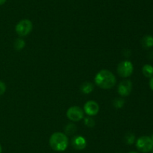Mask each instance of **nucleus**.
<instances>
[{
	"label": "nucleus",
	"instance_id": "obj_1",
	"mask_svg": "<svg viewBox=\"0 0 153 153\" xmlns=\"http://www.w3.org/2000/svg\"><path fill=\"white\" fill-rule=\"evenodd\" d=\"M95 83L103 89H109L115 86L117 82L116 76L108 70H101L95 76Z\"/></svg>",
	"mask_w": 153,
	"mask_h": 153
},
{
	"label": "nucleus",
	"instance_id": "obj_2",
	"mask_svg": "<svg viewBox=\"0 0 153 153\" xmlns=\"http://www.w3.org/2000/svg\"><path fill=\"white\" fill-rule=\"evenodd\" d=\"M69 140L67 135L61 132H55L49 139V145L51 148L57 152H63L67 149Z\"/></svg>",
	"mask_w": 153,
	"mask_h": 153
},
{
	"label": "nucleus",
	"instance_id": "obj_3",
	"mask_svg": "<svg viewBox=\"0 0 153 153\" xmlns=\"http://www.w3.org/2000/svg\"><path fill=\"white\" fill-rule=\"evenodd\" d=\"M136 146L137 149L141 152L147 153L152 151L153 148V142L151 137L148 136H142L137 139L136 142Z\"/></svg>",
	"mask_w": 153,
	"mask_h": 153
},
{
	"label": "nucleus",
	"instance_id": "obj_4",
	"mask_svg": "<svg viewBox=\"0 0 153 153\" xmlns=\"http://www.w3.org/2000/svg\"><path fill=\"white\" fill-rule=\"evenodd\" d=\"M33 28L32 22L29 20H22L16 26V32L19 36H26L31 32Z\"/></svg>",
	"mask_w": 153,
	"mask_h": 153
},
{
	"label": "nucleus",
	"instance_id": "obj_5",
	"mask_svg": "<svg viewBox=\"0 0 153 153\" xmlns=\"http://www.w3.org/2000/svg\"><path fill=\"white\" fill-rule=\"evenodd\" d=\"M134 67L130 61H123L117 66V73L121 77H128L133 73Z\"/></svg>",
	"mask_w": 153,
	"mask_h": 153
},
{
	"label": "nucleus",
	"instance_id": "obj_6",
	"mask_svg": "<svg viewBox=\"0 0 153 153\" xmlns=\"http://www.w3.org/2000/svg\"><path fill=\"white\" fill-rule=\"evenodd\" d=\"M67 116L69 119L73 122H79L84 117V112L82 108L77 106H71L67 112Z\"/></svg>",
	"mask_w": 153,
	"mask_h": 153
},
{
	"label": "nucleus",
	"instance_id": "obj_7",
	"mask_svg": "<svg viewBox=\"0 0 153 153\" xmlns=\"http://www.w3.org/2000/svg\"><path fill=\"white\" fill-rule=\"evenodd\" d=\"M131 89H132V83L130 80H123L119 84L118 86V93L120 94L121 96H126L129 95L130 93L131 92Z\"/></svg>",
	"mask_w": 153,
	"mask_h": 153
},
{
	"label": "nucleus",
	"instance_id": "obj_8",
	"mask_svg": "<svg viewBox=\"0 0 153 153\" xmlns=\"http://www.w3.org/2000/svg\"><path fill=\"white\" fill-rule=\"evenodd\" d=\"M84 110L88 116H95L98 113L99 110H100V106L94 100H89L85 104Z\"/></svg>",
	"mask_w": 153,
	"mask_h": 153
},
{
	"label": "nucleus",
	"instance_id": "obj_9",
	"mask_svg": "<svg viewBox=\"0 0 153 153\" xmlns=\"http://www.w3.org/2000/svg\"><path fill=\"white\" fill-rule=\"evenodd\" d=\"M72 145L76 149L82 150L86 147L87 141L83 136H76L72 140Z\"/></svg>",
	"mask_w": 153,
	"mask_h": 153
},
{
	"label": "nucleus",
	"instance_id": "obj_10",
	"mask_svg": "<svg viewBox=\"0 0 153 153\" xmlns=\"http://www.w3.org/2000/svg\"><path fill=\"white\" fill-rule=\"evenodd\" d=\"M141 44L145 49H149L153 46V37L152 35H145L141 40Z\"/></svg>",
	"mask_w": 153,
	"mask_h": 153
},
{
	"label": "nucleus",
	"instance_id": "obj_11",
	"mask_svg": "<svg viewBox=\"0 0 153 153\" xmlns=\"http://www.w3.org/2000/svg\"><path fill=\"white\" fill-rule=\"evenodd\" d=\"M81 90L85 94L91 93L94 90V85L90 82H85L81 86Z\"/></svg>",
	"mask_w": 153,
	"mask_h": 153
},
{
	"label": "nucleus",
	"instance_id": "obj_12",
	"mask_svg": "<svg viewBox=\"0 0 153 153\" xmlns=\"http://www.w3.org/2000/svg\"><path fill=\"white\" fill-rule=\"evenodd\" d=\"M142 72L145 76L151 78L153 76V67L150 64H145L142 68Z\"/></svg>",
	"mask_w": 153,
	"mask_h": 153
},
{
	"label": "nucleus",
	"instance_id": "obj_13",
	"mask_svg": "<svg viewBox=\"0 0 153 153\" xmlns=\"http://www.w3.org/2000/svg\"><path fill=\"white\" fill-rule=\"evenodd\" d=\"M25 45V43L22 39H16L15 40L13 46H14L15 50H21L22 49H23Z\"/></svg>",
	"mask_w": 153,
	"mask_h": 153
},
{
	"label": "nucleus",
	"instance_id": "obj_14",
	"mask_svg": "<svg viewBox=\"0 0 153 153\" xmlns=\"http://www.w3.org/2000/svg\"><path fill=\"white\" fill-rule=\"evenodd\" d=\"M76 130V126L74 124H73V123H70V124H68L67 126H66L65 131L67 134L69 135L73 134L75 133Z\"/></svg>",
	"mask_w": 153,
	"mask_h": 153
},
{
	"label": "nucleus",
	"instance_id": "obj_15",
	"mask_svg": "<svg viewBox=\"0 0 153 153\" xmlns=\"http://www.w3.org/2000/svg\"><path fill=\"white\" fill-rule=\"evenodd\" d=\"M134 140H135V136L132 133H128L126 134L125 140L128 144H132L134 142Z\"/></svg>",
	"mask_w": 153,
	"mask_h": 153
},
{
	"label": "nucleus",
	"instance_id": "obj_16",
	"mask_svg": "<svg viewBox=\"0 0 153 153\" xmlns=\"http://www.w3.org/2000/svg\"><path fill=\"white\" fill-rule=\"evenodd\" d=\"M124 104V100L120 98L115 99L114 101V106L116 108H121Z\"/></svg>",
	"mask_w": 153,
	"mask_h": 153
},
{
	"label": "nucleus",
	"instance_id": "obj_17",
	"mask_svg": "<svg viewBox=\"0 0 153 153\" xmlns=\"http://www.w3.org/2000/svg\"><path fill=\"white\" fill-rule=\"evenodd\" d=\"M85 124H86L87 126H88V127L92 128L95 125V121H94L92 118L88 117V118H86L85 119Z\"/></svg>",
	"mask_w": 153,
	"mask_h": 153
},
{
	"label": "nucleus",
	"instance_id": "obj_18",
	"mask_svg": "<svg viewBox=\"0 0 153 153\" xmlns=\"http://www.w3.org/2000/svg\"><path fill=\"white\" fill-rule=\"evenodd\" d=\"M6 90V86L2 81H0V95L4 94Z\"/></svg>",
	"mask_w": 153,
	"mask_h": 153
},
{
	"label": "nucleus",
	"instance_id": "obj_19",
	"mask_svg": "<svg viewBox=\"0 0 153 153\" xmlns=\"http://www.w3.org/2000/svg\"><path fill=\"white\" fill-rule=\"evenodd\" d=\"M149 86H150V88L153 91V76H152L149 80Z\"/></svg>",
	"mask_w": 153,
	"mask_h": 153
},
{
	"label": "nucleus",
	"instance_id": "obj_20",
	"mask_svg": "<svg viewBox=\"0 0 153 153\" xmlns=\"http://www.w3.org/2000/svg\"><path fill=\"white\" fill-rule=\"evenodd\" d=\"M6 1H7V0H0V5L4 4V3L6 2Z\"/></svg>",
	"mask_w": 153,
	"mask_h": 153
},
{
	"label": "nucleus",
	"instance_id": "obj_21",
	"mask_svg": "<svg viewBox=\"0 0 153 153\" xmlns=\"http://www.w3.org/2000/svg\"><path fill=\"white\" fill-rule=\"evenodd\" d=\"M150 56H151V58H153V50L152 51V52H151V53H150Z\"/></svg>",
	"mask_w": 153,
	"mask_h": 153
},
{
	"label": "nucleus",
	"instance_id": "obj_22",
	"mask_svg": "<svg viewBox=\"0 0 153 153\" xmlns=\"http://www.w3.org/2000/svg\"><path fill=\"white\" fill-rule=\"evenodd\" d=\"M1 151H2V148H1V145H0V153H1Z\"/></svg>",
	"mask_w": 153,
	"mask_h": 153
},
{
	"label": "nucleus",
	"instance_id": "obj_23",
	"mask_svg": "<svg viewBox=\"0 0 153 153\" xmlns=\"http://www.w3.org/2000/svg\"><path fill=\"white\" fill-rule=\"evenodd\" d=\"M129 153H137V152H130Z\"/></svg>",
	"mask_w": 153,
	"mask_h": 153
},
{
	"label": "nucleus",
	"instance_id": "obj_24",
	"mask_svg": "<svg viewBox=\"0 0 153 153\" xmlns=\"http://www.w3.org/2000/svg\"><path fill=\"white\" fill-rule=\"evenodd\" d=\"M151 139H152V142H153V135L152 136V137H151Z\"/></svg>",
	"mask_w": 153,
	"mask_h": 153
},
{
	"label": "nucleus",
	"instance_id": "obj_25",
	"mask_svg": "<svg viewBox=\"0 0 153 153\" xmlns=\"http://www.w3.org/2000/svg\"><path fill=\"white\" fill-rule=\"evenodd\" d=\"M152 153H153V148L152 149Z\"/></svg>",
	"mask_w": 153,
	"mask_h": 153
}]
</instances>
